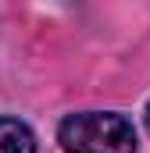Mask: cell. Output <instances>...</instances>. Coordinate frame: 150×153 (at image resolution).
<instances>
[{
    "mask_svg": "<svg viewBox=\"0 0 150 153\" xmlns=\"http://www.w3.org/2000/svg\"><path fill=\"white\" fill-rule=\"evenodd\" d=\"M0 153H36V135L18 117H0Z\"/></svg>",
    "mask_w": 150,
    "mask_h": 153,
    "instance_id": "obj_2",
    "label": "cell"
},
{
    "mask_svg": "<svg viewBox=\"0 0 150 153\" xmlns=\"http://www.w3.org/2000/svg\"><path fill=\"white\" fill-rule=\"evenodd\" d=\"M64 153H136L132 121L111 111H82L68 114L57 128Z\"/></svg>",
    "mask_w": 150,
    "mask_h": 153,
    "instance_id": "obj_1",
    "label": "cell"
},
{
    "mask_svg": "<svg viewBox=\"0 0 150 153\" xmlns=\"http://www.w3.org/2000/svg\"><path fill=\"white\" fill-rule=\"evenodd\" d=\"M147 128H150V103H147Z\"/></svg>",
    "mask_w": 150,
    "mask_h": 153,
    "instance_id": "obj_3",
    "label": "cell"
}]
</instances>
